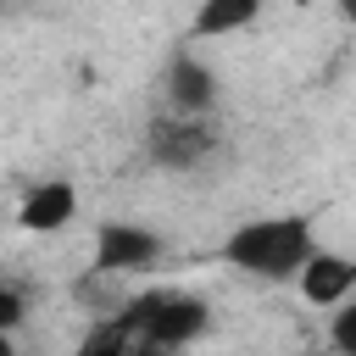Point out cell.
I'll return each mask as SVG.
<instances>
[{
    "label": "cell",
    "mask_w": 356,
    "mask_h": 356,
    "mask_svg": "<svg viewBox=\"0 0 356 356\" xmlns=\"http://www.w3.org/2000/svg\"><path fill=\"white\" fill-rule=\"evenodd\" d=\"M306 256H312L306 217H256V222H239L222 239V261L239 267V273H250V278H267V284L295 278V267Z\"/></svg>",
    "instance_id": "obj_1"
},
{
    "label": "cell",
    "mask_w": 356,
    "mask_h": 356,
    "mask_svg": "<svg viewBox=\"0 0 356 356\" xmlns=\"http://www.w3.org/2000/svg\"><path fill=\"white\" fill-rule=\"evenodd\" d=\"M117 317L128 323V334H134V339L161 345V350H184V345H189V339H200V334H206V323H211L206 300H200V295H178V289H150V295L128 300Z\"/></svg>",
    "instance_id": "obj_2"
},
{
    "label": "cell",
    "mask_w": 356,
    "mask_h": 356,
    "mask_svg": "<svg viewBox=\"0 0 356 356\" xmlns=\"http://www.w3.org/2000/svg\"><path fill=\"white\" fill-rule=\"evenodd\" d=\"M161 256V239L139 222H100L95 228V273H139Z\"/></svg>",
    "instance_id": "obj_3"
},
{
    "label": "cell",
    "mask_w": 356,
    "mask_h": 356,
    "mask_svg": "<svg viewBox=\"0 0 356 356\" xmlns=\"http://www.w3.org/2000/svg\"><path fill=\"white\" fill-rule=\"evenodd\" d=\"M295 284H300V295L312 306H334V300H345L356 289V261L339 256V250H317L312 245V256L295 267Z\"/></svg>",
    "instance_id": "obj_4"
},
{
    "label": "cell",
    "mask_w": 356,
    "mask_h": 356,
    "mask_svg": "<svg viewBox=\"0 0 356 356\" xmlns=\"http://www.w3.org/2000/svg\"><path fill=\"white\" fill-rule=\"evenodd\" d=\"M72 211H78V189H72L67 178H44V184H33L28 200L17 206V228H22V234H56V228L72 222Z\"/></svg>",
    "instance_id": "obj_5"
},
{
    "label": "cell",
    "mask_w": 356,
    "mask_h": 356,
    "mask_svg": "<svg viewBox=\"0 0 356 356\" xmlns=\"http://www.w3.org/2000/svg\"><path fill=\"white\" fill-rule=\"evenodd\" d=\"M211 145H217L211 128L206 122H189V117H167V122L150 128V156L161 167H195V161L211 156Z\"/></svg>",
    "instance_id": "obj_6"
},
{
    "label": "cell",
    "mask_w": 356,
    "mask_h": 356,
    "mask_svg": "<svg viewBox=\"0 0 356 356\" xmlns=\"http://www.w3.org/2000/svg\"><path fill=\"white\" fill-rule=\"evenodd\" d=\"M167 100L178 106V117H200V111L217 100V78H211V67L195 61L189 50H178L172 67H167Z\"/></svg>",
    "instance_id": "obj_7"
},
{
    "label": "cell",
    "mask_w": 356,
    "mask_h": 356,
    "mask_svg": "<svg viewBox=\"0 0 356 356\" xmlns=\"http://www.w3.org/2000/svg\"><path fill=\"white\" fill-rule=\"evenodd\" d=\"M261 6H267V0H200V11H195V22H189V33H195V39L239 33V28H250V22L261 17Z\"/></svg>",
    "instance_id": "obj_8"
},
{
    "label": "cell",
    "mask_w": 356,
    "mask_h": 356,
    "mask_svg": "<svg viewBox=\"0 0 356 356\" xmlns=\"http://www.w3.org/2000/svg\"><path fill=\"white\" fill-rule=\"evenodd\" d=\"M128 345H134L128 323H122V317H106V323H95V328L83 334V345H78L72 356H128Z\"/></svg>",
    "instance_id": "obj_9"
},
{
    "label": "cell",
    "mask_w": 356,
    "mask_h": 356,
    "mask_svg": "<svg viewBox=\"0 0 356 356\" xmlns=\"http://www.w3.org/2000/svg\"><path fill=\"white\" fill-rule=\"evenodd\" d=\"M334 356H356V306H350V295L334 300Z\"/></svg>",
    "instance_id": "obj_10"
},
{
    "label": "cell",
    "mask_w": 356,
    "mask_h": 356,
    "mask_svg": "<svg viewBox=\"0 0 356 356\" xmlns=\"http://www.w3.org/2000/svg\"><path fill=\"white\" fill-rule=\"evenodd\" d=\"M22 312H28V306H22V295H17L11 284H0V334H11V328L22 323Z\"/></svg>",
    "instance_id": "obj_11"
},
{
    "label": "cell",
    "mask_w": 356,
    "mask_h": 356,
    "mask_svg": "<svg viewBox=\"0 0 356 356\" xmlns=\"http://www.w3.org/2000/svg\"><path fill=\"white\" fill-rule=\"evenodd\" d=\"M0 356H17V345H11V334H0Z\"/></svg>",
    "instance_id": "obj_12"
}]
</instances>
